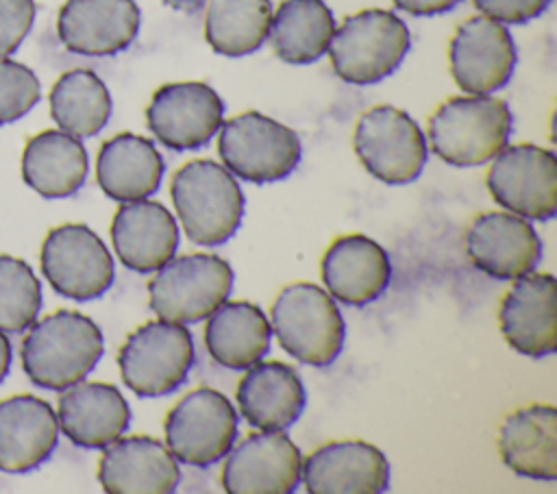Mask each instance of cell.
Returning a JSON list of instances; mask_svg holds the SVG:
<instances>
[{
    "instance_id": "cell-1",
    "label": "cell",
    "mask_w": 557,
    "mask_h": 494,
    "mask_svg": "<svg viewBox=\"0 0 557 494\" xmlns=\"http://www.w3.org/2000/svg\"><path fill=\"white\" fill-rule=\"evenodd\" d=\"M104 339L85 313L59 309L28 326L22 339V368L30 383L61 392L83 381L100 361Z\"/></svg>"
},
{
    "instance_id": "cell-2",
    "label": "cell",
    "mask_w": 557,
    "mask_h": 494,
    "mask_svg": "<svg viewBox=\"0 0 557 494\" xmlns=\"http://www.w3.org/2000/svg\"><path fill=\"white\" fill-rule=\"evenodd\" d=\"M170 196L185 235L200 246L224 244L244 220L242 187L211 159H194L176 170Z\"/></svg>"
},
{
    "instance_id": "cell-3",
    "label": "cell",
    "mask_w": 557,
    "mask_h": 494,
    "mask_svg": "<svg viewBox=\"0 0 557 494\" xmlns=\"http://www.w3.org/2000/svg\"><path fill=\"white\" fill-rule=\"evenodd\" d=\"M513 118L505 100L487 94L448 98L429 120L431 150L455 168L483 165L507 146Z\"/></svg>"
},
{
    "instance_id": "cell-4",
    "label": "cell",
    "mask_w": 557,
    "mask_h": 494,
    "mask_svg": "<svg viewBox=\"0 0 557 494\" xmlns=\"http://www.w3.org/2000/svg\"><path fill=\"white\" fill-rule=\"evenodd\" d=\"M270 329L296 361L324 368L344 348L346 324L329 292L313 283L283 287L270 309Z\"/></svg>"
},
{
    "instance_id": "cell-5",
    "label": "cell",
    "mask_w": 557,
    "mask_h": 494,
    "mask_svg": "<svg viewBox=\"0 0 557 494\" xmlns=\"http://www.w3.org/2000/svg\"><path fill=\"white\" fill-rule=\"evenodd\" d=\"M407 24L392 11L363 9L335 28L329 54L333 72L350 85H372L389 76L409 52Z\"/></svg>"
},
{
    "instance_id": "cell-6",
    "label": "cell",
    "mask_w": 557,
    "mask_h": 494,
    "mask_svg": "<svg viewBox=\"0 0 557 494\" xmlns=\"http://www.w3.org/2000/svg\"><path fill=\"white\" fill-rule=\"evenodd\" d=\"M218 152L231 174L265 185L289 176L302 150L296 131L259 111H246L222 124Z\"/></svg>"
},
{
    "instance_id": "cell-7",
    "label": "cell",
    "mask_w": 557,
    "mask_h": 494,
    "mask_svg": "<svg viewBox=\"0 0 557 494\" xmlns=\"http://www.w3.org/2000/svg\"><path fill=\"white\" fill-rule=\"evenodd\" d=\"M194 339L181 322H146L120 348L124 385L144 398H157L185 383L194 366Z\"/></svg>"
},
{
    "instance_id": "cell-8",
    "label": "cell",
    "mask_w": 557,
    "mask_h": 494,
    "mask_svg": "<svg viewBox=\"0 0 557 494\" xmlns=\"http://www.w3.org/2000/svg\"><path fill=\"white\" fill-rule=\"evenodd\" d=\"M233 289V270L218 255L172 257L148 283L150 309L168 322L205 320Z\"/></svg>"
},
{
    "instance_id": "cell-9",
    "label": "cell",
    "mask_w": 557,
    "mask_h": 494,
    "mask_svg": "<svg viewBox=\"0 0 557 494\" xmlns=\"http://www.w3.org/2000/svg\"><path fill=\"white\" fill-rule=\"evenodd\" d=\"M355 152L363 168L387 185H405L426 163V139L416 120L389 104L366 111L355 128Z\"/></svg>"
},
{
    "instance_id": "cell-10",
    "label": "cell",
    "mask_w": 557,
    "mask_h": 494,
    "mask_svg": "<svg viewBox=\"0 0 557 494\" xmlns=\"http://www.w3.org/2000/svg\"><path fill=\"white\" fill-rule=\"evenodd\" d=\"M163 431L178 461L207 468L231 450L237 437V413L218 390L196 387L170 409Z\"/></svg>"
},
{
    "instance_id": "cell-11",
    "label": "cell",
    "mask_w": 557,
    "mask_h": 494,
    "mask_svg": "<svg viewBox=\"0 0 557 494\" xmlns=\"http://www.w3.org/2000/svg\"><path fill=\"white\" fill-rule=\"evenodd\" d=\"M39 265L57 294L81 302L102 296L115 276L104 242L89 226L76 222L54 226L46 235Z\"/></svg>"
},
{
    "instance_id": "cell-12",
    "label": "cell",
    "mask_w": 557,
    "mask_h": 494,
    "mask_svg": "<svg viewBox=\"0 0 557 494\" xmlns=\"http://www.w3.org/2000/svg\"><path fill=\"white\" fill-rule=\"evenodd\" d=\"M492 198L527 220L546 222L557 213V157L535 144H513L496 152L487 172Z\"/></svg>"
},
{
    "instance_id": "cell-13",
    "label": "cell",
    "mask_w": 557,
    "mask_h": 494,
    "mask_svg": "<svg viewBox=\"0 0 557 494\" xmlns=\"http://www.w3.org/2000/svg\"><path fill=\"white\" fill-rule=\"evenodd\" d=\"M224 102L200 81L161 85L146 109L150 133L170 150H196L220 131Z\"/></svg>"
},
{
    "instance_id": "cell-14",
    "label": "cell",
    "mask_w": 557,
    "mask_h": 494,
    "mask_svg": "<svg viewBox=\"0 0 557 494\" xmlns=\"http://www.w3.org/2000/svg\"><path fill=\"white\" fill-rule=\"evenodd\" d=\"M450 74L466 94H492L516 67V46L505 24L474 15L461 22L448 46Z\"/></svg>"
},
{
    "instance_id": "cell-15",
    "label": "cell",
    "mask_w": 557,
    "mask_h": 494,
    "mask_svg": "<svg viewBox=\"0 0 557 494\" xmlns=\"http://www.w3.org/2000/svg\"><path fill=\"white\" fill-rule=\"evenodd\" d=\"M300 448L283 431L244 437L222 466V487L231 494H292L300 483Z\"/></svg>"
},
{
    "instance_id": "cell-16",
    "label": "cell",
    "mask_w": 557,
    "mask_h": 494,
    "mask_svg": "<svg viewBox=\"0 0 557 494\" xmlns=\"http://www.w3.org/2000/svg\"><path fill=\"white\" fill-rule=\"evenodd\" d=\"M139 22L135 0H65L57 15V35L70 52L109 57L135 41Z\"/></svg>"
},
{
    "instance_id": "cell-17",
    "label": "cell",
    "mask_w": 557,
    "mask_h": 494,
    "mask_svg": "<svg viewBox=\"0 0 557 494\" xmlns=\"http://www.w3.org/2000/svg\"><path fill=\"white\" fill-rule=\"evenodd\" d=\"M300 479L311 494H381L389 487V464L374 444L337 440L302 461Z\"/></svg>"
},
{
    "instance_id": "cell-18",
    "label": "cell",
    "mask_w": 557,
    "mask_h": 494,
    "mask_svg": "<svg viewBox=\"0 0 557 494\" xmlns=\"http://www.w3.org/2000/svg\"><path fill=\"white\" fill-rule=\"evenodd\" d=\"M557 281L548 272L522 274L500 302L498 322L507 344L524 357H546L557 346Z\"/></svg>"
},
{
    "instance_id": "cell-19",
    "label": "cell",
    "mask_w": 557,
    "mask_h": 494,
    "mask_svg": "<svg viewBox=\"0 0 557 494\" xmlns=\"http://www.w3.org/2000/svg\"><path fill=\"white\" fill-rule=\"evenodd\" d=\"M468 259L487 276L518 279L542 259V242L527 218L487 211L474 218L466 233Z\"/></svg>"
},
{
    "instance_id": "cell-20",
    "label": "cell",
    "mask_w": 557,
    "mask_h": 494,
    "mask_svg": "<svg viewBox=\"0 0 557 494\" xmlns=\"http://www.w3.org/2000/svg\"><path fill=\"white\" fill-rule=\"evenodd\" d=\"M98 481L109 494H170L178 487L181 468L159 440L128 435L104 446Z\"/></svg>"
},
{
    "instance_id": "cell-21",
    "label": "cell",
    "mask_w": 557,
    "mask_h": 494,
    "mask_svg": "<svg viewBox=\"0 0 557 494\" xmlns=\"http://www.w3.org/2000/svg\"><path fill=\"white\" fill-rule=\"evenodd\" d=\"M61 392L57 422L72 444L104 448L128 429L131 407L115 385L78 381Z\"/></svg>"
},
{
    "instance_id": "cell-22",
    "label": "cell",
    "mask_w": 557,
    "mask_h": 494,
    "mask_svg": "<svg viewBox=\"0 0 557 494\" xmlns=\"http://www.w3.org/2000/svg\"><path fill=\"white\" fill-rule=\"evenodd\" d=\"M111 242L122 265L148 274L168 263L178 248L174 215L154 200L124 202L111 222Z\"/></svg>"
},
{
    "instance_id": "cell-23",
    "label": "cell",
    "mask_w": 557,
    "mask_h": 494,
    "mask_svg": "<svg viewBox=\"0 0 557 494\" xmlns=\"http://www.w3.org/2000/svg\"><path fill=\"white\" fill-rule=\"evenodd\" d=\"M392 263L383 246L352 233L337 237L322 257V281L331 296L350 307L376 300L389 285Z\"/></svg>"
},
{
    "instance_id": "cell-24",
    "label": "cell",
    "mask_w": 557,
    "mask_h": 494,
    "mask_svg": "<svg viewBox=\"0 0 557 494\" xmlns=\"http://www.w3.org/2000/svg\"><path fill=\"white\" fill-rule=\"evenodd\" d=\"M59 440L57 411L39 396L15 394L0 400V470L28 472L41 466Z\"/></svg>"
},
{
    "instance_id": "cell-25",
    "label": "cell",
    "mask_w": 557,
    "mask_h": 494,
    "mask_svg": "<svg viewBox=\"0 0 557 494\" xmlns=\"http://www.w3.org/2000/svg\"><path fill=\"white\" fill-rule=\"evenodd\" d=\"M307 403L298 372L283 361H257L237 385V405L244 420L261 431H285Z\"/></svg>"
},
{
    "instance_id": "cell-26",
    "label": "cell",
    "mask_w": 557,
    "mask_h": 494,
    "mask_svg": "<svg viewBox=\"0 0 557 494\" xmlns=\"http://www.w3.org/2000/svg\"><path fill=\"white\" fill-rule=\"evenodd\" d=\"M163 170L165 163L157 146L135 133H120L107 139L96 159L98 185L117 202H133L154 194Z\"/></svg>"
},
{
    "instance_id": "cell-27",
    "label": "cell",
    "mask_w": 557,
    "mask_h": 494,
    "mask_svg": "<svg viewBox=\"0 0 557 494\" xmlns=\"http://www.w3.org/2000/svg\"><path fill=\"white\" fill-rule=\"evenodd\" d=\"M498 453L516 474L555 481L557 409L553 405H529L513 411L498 431Z\"/></svg>"
},
{
    "instance_id": "cell-28",
    "label": "cell",
    "mask_w": 557,
    "mask_h": 494,
    "mask_svg": "<svg viewBox=\"0 0 557 494\" xmlns=\"http://www.w3.org/2000/svg\"><path fill=\"white\" fill-rule=\"evenodd\" d=\"M20 168L24 183L39 196L67 198L83 187L89 159L78 137L48 128L26 141Z\"/></svg>"
},
{
    "instance_id": "cell-29",
    "label": "cell",
    "mask_w": 557,
    "mask_h": 494,
    "mask_svg": "<svg viewBox=\"0 0 557 494\" xmlns=\"http://www.w3.org/2000/svg\"><path fill=\"white\" fill-rule=\"evenodd\" d=\"M207 318L205 346L220 366L244 370L268 353L272 329L257 305L224 300Z\"/></svg>"
},
{
    "instance_id": "cell-30",
    "label": "cell",
    "mask_w": 557,
    "mask_h": 494,
    "mask_svg": "<svg viewBox=\"0 0 557 494\" xmlns=\"http://www.w3.org/2000/svg\"><path fill=\"white\" fill-rule=\"evenodd\" d=\"M335 33L333 11L324 0H283L270 20V41L276 57L292 65L318 61Z\"/></svg>"
},
{
    "instance_id": "cell-31",
    "label": "cell",
    "mask_w": 557,
    "mask_h": 494,
    "mask_svg": "<svg viewBox=\"0 0 557 494\" xmlns=\"http://www.w3.org/2000/svg\"><path fill=\"white\" fill-rule=\"evenodd\" d=\"M50 115L74 137L98 135L111 118V96L102 78L85 67L70 70L50 89Z\"/></svg>"
},
{
    "instance_id": "cell-32",
    "label": "cell",
    "mask_w": 557,
    "mask_h": 494,
    "mask_svg": "<svg viewBox=\"0 0 557 494\" xmlns=\"http://www.w3.org/2000/svg\"><path fill=\"white\" fill-rule=\"evenodd\" d=\"M270 20V0H209L205 39L218 54L244 57L268 39Z\"/></svg>"
},
{
    "instance_id": "cell-33",
    "label": "cell",
    "mask_w": 557,
    "mask_h": 494,
    "mask_svg": "<svg viewBox=\"0 0 557 494\" xmlns=\"http://www.w3.org/2000/svg\"><path fill=\"white\" fill-rule=\"evenodd\" d=\"M41 283L33 268L13 255H0V331L22 333L41 311Z\"/></svg>"
},
{
    "instance_id": "cell-34",
    "label": "cell",
    "mask_w": 557,
    "mask_h": 494,
    "mask_svg": "<svg viewBox=\"0 0 557 494\" xmlns=\"http://www.w3.org/2000/svg\"><path fill=\"white\" fill-rule=\"evenodd\" d=\"M41 96L35 72L9 57L0 59V126L24 118Z\"/></svg>"
},
{
    "instance_id": "cell-35",
    "label": "cell",
    "mask_w": 557,
    "mask_h": 494,
    "mask_svg": "<svg viewBox=\"0 0 557 494\" xmlns=\"http://www.w3.org/2000/svg\"><path fill=\"white\" fill-rule=\"evenodd\" d=\"M35 22L33 0H0V59L9 57L26 39Z\"/></svg>"
},
{
    "instance_id": "cell-36",
    "label": "cell",
    "mask_w": 557,
    "mask_h": 494,
    "mask_svg": "<svg viewBox=\"0 0 557 494\" xmlns=\"http://www.w3.org/2000/svg\"><path fill=\"white\" fill-rule=\"evenodd\" d=\"M472 2L483 15L500 24H524L533 17H540L550 4V0H472Z\"/></svg>"
},
{
    "instance_id": "cell-37",
    "label": "cell",
    "mask_w": 557,
    "mask_h": 494,
    "mask_svg": "<svg viewBox=\"0 0 557 494\" xmlns=\"http://www.w3.org/2000/svg\"><path fill=\"white\" fill-rule=\"evenodd\" d=\"M396 4V9L411 13V15H440L450 11L453 7H457L461 0H392Z\"/></svg>"
},
{
    "instance_id": "cell-38",
    "label": "cell",
    "mask_w": 557,
    "mask_h": 494,
    "mask_svg": "<svg viewBox=\"0 0 557 494\" xmlns=\"http://www.w3.org/2000/svg\"><path fill=\"white\" fill-rule=\"evenodd\" d=\"M11 368V342L9 337L0 331V383L4 381V376L9 374Z\"/></svg>"
},
{
    "instance_id": "cell-39",
    "label": "cell",
    "mask_w": 557,
    "mask_h": 494,
    "mask_svg": "<svg viewBox=\"0 0 557 494\" xmlns=\"http://www.w3.org/2000/svg\"><path fill=\"white\" fill-rule=\"evenodd\" d=\"M207 0H163V4H168L170 9H176V11H185V13H191V11H198Z\"/></svg>"
}]
</instances>
